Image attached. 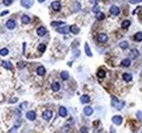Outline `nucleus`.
I'll list each match as a JSON object with an SVG mask.
<instances>
[{
  "instance_id": "nucleus-1",
  "label": "nucleus",
  "mask_w": 142,
  "mask_h": 133,
  "mask_svg": "<svg viewBox=\"0 0 142 133\" xmlns=\"http://www.w3.org/2000/svg\"><path fill=\"white\" fill-rule=\"evenodd\" d=\"M111 105L116 108V109H121L122 106H124V102H119V100L117 99L115 96H113V97H111Z\"/></svg>"
},
{
  "instance_id": "nucleus-2",
  "label": "nucleus",
  "mask_w": 142,
  "mask_h": 133,
  "mask_svg": "<svg viewBox=\"0 0 142 133\" xmlns=\"http://www.w3.org/2000/svg\"><path fill=\"white\" fill-rule=\"evenodd\" d=\"M34 0H21V5H23L24 8H31L33 5Z\"/></svg>"
},
{
  "instance_id": "nucleus-3",
  "label": "nucleus",
  "mask_w": 142,
  "mask_h": 133,
  "mask_svg": "<svg viewBox=\"0 0 142 133\" xmlns=\"http://www.w3.org/2000/svg\"><path fill=\"white\" fill-rule=\"evenodd\" d=\"M52 116H53V113L50 111V110H45L44 113H43V119L48 121V120L52 119Z\"/></svg>"
},
{
  "instance_id": "nucleus-4",
  "label": "nucleus",
  "mask_w": 142,
  "mask_h": 133,
  "mask_svg": "<svg viewBox=\"0 0 142 133\" xmlns=\"http://www.w3.org/2000/svg\"><path fill=\"white\" fill-rule=\"evenodd\" d=\"M57 32L60 34H68L70 32V27L69 26H62V27L57 28Z\"/></svg>"
},
{
  "instance_id": "nucleus-5",
  "label": "nucleus",
  "mask_w": 142,
  "mask_h": 133,
  "mask_svg": "<svg viewBox=\"0 0 142 133\" xmlns=\"http://www.w3.org/2000/svg\"><path fill=\"white\" fill-rule=\"evenodd\" d=\"M111 120H113V122L115 124L119 125V124H121V122H122V118H121V116H114Z\"/></svg>"
},
{
  "instance_id": "nucleus-6",
  "label": "nucleus",
  "mask_w": 142,
  "mask_h": 133,
  "mask_svg": "<svg viewBox=\"0 0 142 133\" xmlns=\"http://www.w3.org/2000/svg\"><path fill=\"white\" fill-rule=\"evenodd\" d=\"M26 118H27L30 121H34L36 119V115H35L34 111H27V113H26Z\"/></svg>"
},
{
  "instance_id": "nucleus-7",
  "label": "nucleus",
  "mask_w": 142,
  "mask_h": 133,
  "mask_svg": "<svg viewBox=\"0 0 142 133\" xmlns=\"http://www.w3.org/2000/svg\"><path fill=\"white\" fill-rule=\"evenodd\" d=\"M107 39H108V37H107V35L104 33L100 34V35L97 36V41H100V43H105V41H107Z\"/></svg>"
},
{
  "instance_id": "nucleus-8",
  "label": "nucleus",
  "mask_w": 142,
  "mask_h": 133,
  "mask_svg": "<svg viewBox=\"0 0 142 133\" xmlns=\"http://www.w3.org/2000/svg\"><path fill=\"white\" fill-rule=\"evenodd\" d=\"M5 26H7V28H9V30H13V28H16V22L13 20H8L7 23H5Z\"/></svg>"
},
{
  "instance_id": "nucleus-9",
  "label": "nucleus",
  "mask_w": 142,
  "mask_h": 133,
  "mask_svg": "<svg viewBox=\"0 0 142 133\" xmlns=\"http://www.w3.org/2000/svg\"><path fill=\"white\" fill-rule=\"evenodd\" d=\"M46 28L44 27V26H39L38 28L36 30V33H37V35L38 36H44L45 34H46Z\"/></svg>"
},
{
  "instance_id": "nucleus-10",
  "label": "nucleus",
  "mask_w": 142,
  "mask_h": 133,
  "mask_svg": "<svg viewBox=\"0 0 142 133\" xmlns=\"http://www.w3.org/2000/svg\"><path fill=\"white\" fill-rule=\"evenodd\" d=\"M110 13L113 14V15H118L119 12H120V10H119L118 7H116V5H113V7H110Z\"/></svg>"
},
{
  "instance_id": "nucleus-11",
  "label": "nucleus",
  "mask_w": 142,
  "mask_h": 133,
  "mask_svg": "<svg viewBox=\"0 0 142 133\" xmlns=\"http://www.w3.org/2000/svg\"><path fill=\"white\" fill-rule=\"evenodd\" d=\"M52 8L54 9L55 11H59L60 8H61V5H60L59 1H54V2L52 3Z\"/></svg>"
},
{
  "instance_id": "nucleus-12",
  "label": "nucleus",
  "mask_w": 142,
  "mask_h": 133,
  "mask_svg": "<svg viewBox=\"0 0 142 133\" xmlns=\"http://www.w3.org/2000/svg\"><path fill=\"white\" fill-rule=\"evenodd\" d=\"M83 113H84L85 116H91L92 113H93V109H92V107H84V109H83Z\"/></svg>"
},
{
  "instance_id": "nucleus-13",
  "label": "nucleus",
  "mask_w": 142,
  "mask_h": 133,
  "mask_svg": "<svg viewBox=\"0 0 142 133\" xmlns=\"http://www.w3.org/2000/svg\"><path fill=\"white\" fill-rule=\"evenodd\" d=\"M122 79H124V81H126V82H130L132 80V75L130 74V73H124V74H122Z\"/></svg>"
},
{
  "instance_id": "nucleus-14",
  "label": "nucleus",
  "mask_w": 142,
  "mask_h": 133,
  "mask_svg": "<svg viewBox=\"0 0 142 133\" xmlns=\"http://www.w3.org/2000/svg\"><path fill=\"white\" fill-rule=\"evenodd\" d=\"M84 49H85V54L88 55L89 57H92V51H91L90 46H89V44H88V43H85V45H84Z\"/></svg>"
},
{
  "instance_id": "nucleus-15",
  "label": "nucleus",
  "mask_w": 142,
  "mask_h": 133,
  "mask_svg": "<svg viewBox=\"0 0 142 133\" xmlns=\"http://www.w3.org/2000/svg\"><path fill=\"white\" fill-rule=\"evenodd\" d=\"M1 63H2V66L5 68V69H7V70H11V69H12V64H11L9 61H2Z\"/></svg>"
},
{
  "instance_id": "nucleus-16",
  "label": "nucleus",
  "mask_w": 142,
  "mask_h": 133,
  "mask_svg": "<svg viewBox=\"0 0 142 133\" xmlns=\"http://www.w3.org/2000/svg\"><path fill=\"white\" fill-rule=\"evenodd\" d=\"M52 90L54 91V92H57V91L60 90V84L58 82H54L52 84Z\"/></svg>"
},
{
  "instance_id": "nucleus-17",
  "label": "nucleus",
  "mask_w": 142,
  "mask_h": 133,
  "mask_svg": "<svg viewBox=\"0 0 142 133\" xmlns=\"http://www.w3.org/2000/svg\"><path fill=\"white\" fill-rule=\"evenodd\" d=\"M59 116H61V117H66L67 116V109H66V107H59Z\"/></svg>"
},
{
  "instance_id": "nucleus-18",
  "label": "nucleus",
  "mask_w": 142,
  "mask_h": 133,
  "mask_svg": "<svg viewBox=\"0 0 142 133\" xmlns=\"http://www.w3.org/2000/svg\"><path fill=\"white\" fill-rule=\"evenodd\" d=\"M36 72H37V74L38 75H44L45 74V72H46V70H45V68L44 66H38L37 68V70H36Z\"/></svg>"
},
{
  "instance_id": "nucleus-19",
  "label": "nucleus",
  "mask_w": 142,
  "mask_h": 133,
  "mask_svg": "<svg viewBox=\"0 0 142 133\" xmlns=\"http://www.w3.org/2000/svg\"><path fill=\"white\" fill-rule=\"evenodd\" d=\"M21 21H22V23H24V24H28L30 22H31V19H30V16H27V15H22Z\"/></svg>"
},
{
  "instance_id": "nucleus-20",
  "label": "nucleus",
  "mask_w": 142,
  "mask_h": 133,
  "mask_svg": "<svg viewBox=\"0 0 142 133\" xmlns=\"http://www.w3.org/2000/svg\"><path fill=\"white\" fill-rule=\"evenodd\" d=\"M133 39L136 41H142V33H141V32H139V33L136 34V35L133 36Z\"/></svg>"
},
{
  "instance_id": "nucleus-21",
  "label": "nucleus",
  "mask_w": 142,
  "mask_h": 133,
  "mask_svg": "<svg viewBox=\"0 0 142 133\" xmlns=\"http://www.w3.org/2000/svg\"><path fill=\"white\" fill-rule=\"evenodd\" d=\"M70 31L72 32L73 34H78L79 32H80V30H79V27H78L77 25H71L70 26Z\"/></svg>"
},
{
  "instance_id": "nucleus-22",
  "label": "nucleus",
  "mask_w": 142,
  "mask_h": 133,
  "mask_svg": "<svg viewBox=\"0 0 142 133\" xmlns=\"http://www.w3.org/2000/svg\"><path fill=\"white\" fill-rule=\"evenodd\" d=\"M105 75H106L105 70H103V69L98 70V72H97V77H100V79H103V77H105Z\"/></svg>"
},
{
  "instance_id": "nucleus-23",
  "label": "nucleus",
  "mask_w": 142,
  "mask_h": 133,
  "mask_svg": "<svg viewBox=\"0 0 142 133\" xmlns=\"http://www.w3.org/2000/svg\"><path fill=\"white\" fill-rule=\"evenodd\" d=\"M89 102H90V97H89L88 95H83L82 97H81V102L82 104H86Z\"/></svg>"
},
{
  "instance_id": "nucleus-24",
  "label": "nucleus",
  "mask_w": 142,
  "mask_h": 133,
  "mask_svg": "<svg viewBox=\"0 0 142 133\" xmlns=\"http://www.w3.org/2000/svg\"><path fill=\"white\" fill-rule=\"evenodd\" d=\"M130 55H131V58L132 59H136L138 57V55H139V51H138L137 49H133V50H131Z\"/></svg>"
},
{
  "instance_id": "nucleus-25",
  "label": "nucleus",
  "mask_w": 142,
  "mask_h": 133,
  "mask_svg": "<svg viewBox=\"0 0 142 133\" xmlns=\"http://www.w3.org/2000/svg\"><path fill=\"white\" fill-rule=\"evenodd\" d=\"M60 77H61L62 80H65V81H66V80L69 79V73H68V72H66V71H63V72H61Z\"/></svg>"
},
{
  "instance_id": "nucleus-26",
  "label": "nucleus",
  "mask_w": 142,
  "mask_h": 133,
  "mask_svg": "<svg viewBox=\"0 0 142 133\" xmlns=\"http://www.w3.org/2000/svg\"><path fill=\"white\" fill-rule=\"evenodd\" d=\"M129 25H130V20H125L121 23V27L122 28H127Z\"/></svg>"
},
{
  "instance_id": "nucleus-27",
  "label": "nucleus",
  "mask_w": 142,
  "mask_h": 133,
  "mask_svg": "<svg viewBox=\"0 0 142 133\" xmlns=\"http://www.w3.org/2000/svg\"><path fill=\"white\" fill-rule=\"evenodd\" d=\"M8 54H9V50L7 48L0 49V56H7Z\"/></svg>"
},
{
  "instance_id": "nucleus-28",
  "label": "nucleus",
  "mask_w": 142,
  "mask_h": 133,
  "mask_svg": "<svg viewBox=\"0 0 142 133\" xmlns=\"http://www.w3.org/2000/svg\"><path fill=\"white\" fill-rule=\"evenodd\" d=\"M121 64L124 66H130V59H124L121 61Z\"/></svg>"
},
{
  "instance_id": "nucleus-29",
  "label": "nucleus",
  "mask_w": 142,
  "mask_h": 133,
  "mask_svg": "<svg viewBox=\"0 0 142 133\" xmlns=\"http://www.w3.org/2000/svg\"><path fill=\"white\" fill-rule=\"evenodd\" d=\"M45 50H46V46H45L44 44H39V46H38V51L39 52H44Z\"/></svg>"
},
{
  "instance_id": "nucleus-30",
  "label": "nucleus",
  "mask_w": 142,
  "mask_h": 133,
  "mask_svg": "<svg viewBox=\"0 0 142 133\" xmlns=\"http://www.w3.org/2000/svg\"><path fill=\"white\" fill-rule=\"evenodd\" d=\"M119 46H120L121 49H127L128 48V43L127 41H121V43L119 44Z\"/></svg>"
},
{
  "instance_id": "nucleus-31",
  "label": "nucleus",
  "mask_w": 142,
  "mask_h": 133,
  "mask_svg": "<svg viewBox=\"0 0 142 133\" xmlns=\"http://www.w3.org/2000/svg\"><path fill=\"white\" fill-rule=\"evenodd\" d=\"M19 127H20V125H19V124L14 125V127H13V128L11 129V130H9V132H8V133H16V131L19 129Z\"/></svg>"
},
{
  "instance_id": "nucleus-32",
  "label": "nucleus",
  "mask_w": 142,
  "mask_h": 133,
  "mask_svg": "<svg viewBox=\"0 0 142 133\" xmlns=\"http://www.w3.org/2000/svg\"><path fill=\"white\" fill-rule=\"evenodd\" d=\"M96 18H97V20H104V13L102 12L96 13Z\"/></svg>"
},
{
  "instance_id": "nucleus-33",
  "label": "nucleus",
  "mask_w": 142,
  "mask_h": 133,
  "mask_svg": "<svg viewBox=\"0 0 142 133\" xmlns=\"http://www.w3.org/2000/svg\"><path fill=\"white\" fill-rule=\"evenodd\" d=\"M60 25H65L63 22H52V26H60Z\"/></svg>"
},
{
  "instance_id": "nucleus-34",
  "label": "nucleus",
  "mask_w": 142,
  "mask_h": 133,
  "mask_svg": "<svg viewBox=\"0 0 142 133\" xmlns=\"http://www.w3.org/2000/svg\"><path fill=\"white\" fill-rule=\"evenodd\" d=\"M2 2H3V5H10L11 3H12V0H2Z\"/></svg>"
},
{
  "instance_id": "nucleus-35",
  "label": "nucleus",
  "mask_w": 142,
  "mask_h": 133,
  "mask_svg": "<svg viewBox=\"0 0 142 133\" xmlns=\"http://www.w3.org/2000/svg\"><path fill=\"white\" fill-rule=\"evenodd\" d=\"M80 131H81V133H88L89 132V130H88L86 127H82V128L80 129Z\"/></svg>"
},
{
  "instance_id": "nucleus-36",
  "label": "nucleus",
  "mask_w": 142,
  "mask_h": 133,
  "mask_svg": "<svg viewBox=\"0 0 142 133\" xmlns=\"http://www.w3.org/2000/svg\"><path fill=\"white\" fill-rule=\"evenodd\" d=\"M26 106H27V102H24L23 104H21V105H20V108H21V109H24V108H25Z\"/></svg>"
},
{
  "instance_id": "nucleus-37",
  "label": "nucleus",
  "mask_w": 142,
  "mask_h": 133,
  "mask_svg": "<svg viewBox=\"0 0 142 133\" xmlns=\"http://www.w3.org/2000/svg\"><path fill=\"white\" fill-rule=\"evenodd\" d=\"M24 66H25V63H24V62H19L18 68H19V69H22V68H23Z\"/></svg>"
},
{
  "instance_id": "nucleus-38",
  "label": "nucleus",
  "mask_w": 142,
  "mask_h": 133,
  "mask_svg": "<svg viewBox=\"0 0 142 133\" xmlns=\"http://www.w3.org/2000/svg\"><path fill=\"white\" fill-rule=\"evenodd\" d=\"M93 12L94 13H98V12H100V11H98V5H95V7L93 8Z\"/></svg>"
},
{
  "instance_id": "nucleus-39",
  "label": "nucleus",
  "mask_w": 142,
  "mask_h": 133,
  "mask_svg": "<svg viewBox=\"0 0 142 133\" xmlns=\"http://www.w3.org/2000/svg\"><path fill=\"white\" fill-rule=\"evenodd\" d=\"M18 102V98H13V99L9 100V102H10V104H12V102Z\"/></svg>"
},
{
  "instance_id": "nucleus-40",
  "label": "nucleus",
  "mask_w": 142,
  "mask_h": 133,
  "mask_svg": "<svg viewBox=\"0 0 142 133\" xmlns=\"http://www.w3.org/2000/svg\"><path fill=\"white\" fill-rule=\"evenodd\" d=\"M8 11H3V12H1V14H0V15L1 16H3V15H7V14H8Z\"/></svg>"
},
{
  "instance_id": "nucleus-41",
  "label": "nucleus",
  "mask_w": 142,
  "mask_h": 133,
  "mask_svg": "<svg viewBox=\"0 0 142 133\" xmlns=\"http://www.w3.org/2000/svg\"><path fill=\"white\" fill-rule=\"evenodd\" d=\"M139 1H141V0H130L131 3H137V2H139Z\"/></svg>"
},
{
  "instance_id": "nucleus-42",
  "label": "nucleus",
  "mask_w": 142,
  "mask_h": 133,
  "mask_svg": "<svg viewBox=\"0 0 142 133\" xmlns=\"http://www.w3.org/2000/svg\"><path fill=\"white\" fill-rule=\"evenodd\" d=\"M137 115H138V117H139L140 119H141V121H142V113H138Z\"/></svg>"
},
{
  "instance_id": "nucleus-43",
  "label": "nucleus",
  "mask_w": 142,
  "mask_h": 133,
  "mask_svg": "<svg viewBox=\"0 0 142 133\" xmlns=\"http://www.w3.org/2000/svg\"><path fill=\"white\" fill-rule=\"evenodd\" d=\"M75 9H77V10H79V9H80V5H79V3H75Z\"/></svg>"
},
{
  "instance_id": "nucleus-44",
  "label": "nucleus",
  "mask_w": 142,
  "mask_h": 133,
  "mask_svg": "<svg viewBox=\"0 0 142 133\" xmlns=\"http://www.w3.org/2000/svg\"><path fill=\"white\" fill-rule=\"evenodd\" d=\"M38 1H39V2H44L45 0H38Z\"/></svg>"
},
{
  "instance_id": "nucleus-45",
  "label": "nucleus",
  "mask_w": 142,
  "mask_h": 133,
  "mask_svg": "<svg viewBox=\"0 0 142 133\" xmlns=\"http://www.w3.org/2000/svg\"><path fill=\"white\" fill-rule=\"evenodd\" d=\"M141 133H142V132H141Z\"/></svg>"
}]
</instances>
